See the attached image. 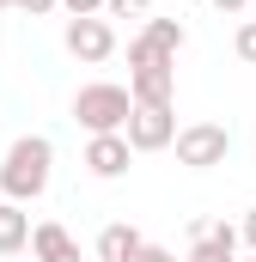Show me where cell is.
I'll use <instances>...</instances> for the list:
<instances>
[{"label": "cell", "instance_id": "1", "mask_svg": "<svg viewBox=\"0 0 256 262\" xmlns=\"http://www.w3.org/2000/svg\"><path fill=\"white\" fill-rule=\"evenodd\" d=\"M49 177H55V140L49 134H18L0 159V195L25 207L49 189Z\"/></svg>", "mask_w": 256, "mask_h": 262}, {"label": "cell", "instance_id": "2", "mask_svg": "<svg viewBox=\"0 0 256 262\" xmlns=\"http://www.w3.org/2000/svg\"><path fill=\"white\" fill-rule=\"evenodd\" d=\"M128 98L134 104H171L177 98V55L153 49L146 37H128Z\"/></svg>", "mask_w": 256, "mask_h": 262}, {"label": "cell", "instance_id": "3", "mask_svg": "<svg viewBox=\"0 0 256 262\" xmlns=\"http://www.w3.org/2000/svg\"><path fill=\"white\" fill-rule=\"evenodd\" d=\"M128 110H134L128 85H110V79H92V85L73 92V122H79L86 134H122Z\"/></svg>", "mask_w": 256, "mask_h": 262}, {"label": "cell", "instance_id": "4", "mask_svg": "<svg viewBox=\"0 0 256 262\" xmlns=\"http://www.w3.org/2000/svg\"><path fill=\"white\" fill-rule=\"evenodd\" d=\"M177 165H189V171H214V165H226L232 159V128H220V122H189V128H177Z\"/></svg>", "mask_w": 256, "mask_h": 262}, {"label": "cell", "instance_id": "5", "mask_svg": "<svg viewBox=\"0 0 256 262\" xmlns=\"http://www.w3.org/2000/svg\"><path fill=\"white\" fill-rule=\"evenodd\" d=\"M122 140H128V152H165V146L177 140L171 104H134L128 122H122Z\"/></svg>", "mask_w": 256, "mask_h": 262}, {"label": "cell", "instance_id": "6", "mask_svg": "<svg viewBox=\"0 0 256 262\" xmlns=\"http://www.w3.org/2000/svg\"><path fill=\"white\" fill-rule=\"evenodd\" d=\"M61 43H67V55H73V61H92V67L116 55V31H110V18H104V12H98V18H67Z\"/></svg>", "mask_w": 256, "mask_h": 262}, {"label": "cell", "instance_id": "7", "mask_svg": "<svg viewBox=\"0 0 256 262\" xmlns=\"http://www.w3.org/2000/svg\"><path fill=\"white\" fill-rule=\"evenodd\" d=\"M183 262H238V226H226V220H195L189 226V256Z\"/></svg>", "mask_w": 256, "mask_h": 262}, {"label": "cell", "instance_id": "8", "mask_svg": "<svg viewBox=\"0 0 256 262\" xmlns=\"http://www.w3.org/2000/svg\"><path fill=\"white\" fill-rule=\"evenodd\" d=\"M128 159H134V152H128L122 134H92V140H86V171H92V177H104V183H110V177H122Z\"/></svg>", "mask_w": 256, "mask_h": 262}, {"label": "cell", "instance_id": "9", "mask_svg": "<svg viewBox=\"0 0 256 262\" xmlns=\"http://www.w3.org/2000/svg\"><path fill=\"white\" fill-rule=\"evenodd\" d=\"M31 256L37 262H79V238L61 220H43V226H31Z\"/></svg>", "mask_w": 256, "mask_h": 262}, {"label": "cell", "instance_id": "10", "mask_svg": "<svg viewBox=\"0 0 256 262\" xmlns=\"http://www.w3.org/2000/svg\"><path fill=\"white\" fill-rule=\"evenodd\" d=\"M140 244H146V238H140L128 220H116V226H104V232H98V262H134Z\"/></svg>", "mask_w": 256, "mask_h": 262}, {"label": "cell", "instance_id": "11", "mask_svg": "<svg viewBox=\"0 0 256 262\" xmlns=\"http://www.w3.org/2000/svg\"><path fill=\"white\" fill-rule=\"evenodd\" d=\"M31 244V213L18 201H0V256H18Z\"/></svg>", "mask_w": 256, "mask_h": 262}, {"label": "cell", "instance_id": "12", "mask_svg": "<svg viewBox=\"0 0 256 262\" xmlns=\"http://www.w3.org/2000/svg\"><path fill=\"white\" fill-rule=\"evenodd\" d=\"M140 37H146L153 49H165V55H177V49L189 43V31H183L177 18H146V31H140Z\"/></svg>", "mask_w": 256, "mask_h": 262}, {"label": "cell", "instance_id": "13", "mask_svg": "<svg viewBox=\"0 0 256 262\" xmlns=\"http://www.w3.org/2000/svg\"><path fill=\"white\" fill-rule=\"evenodd\" d=\"M232 49H238V61H244V67H256V18H244V25H238Z\"/></svg>", "mask_w": 256, "mask_h": 262}, {"label": "cell", "instance_id": "14", "mask_svg": "<svg viewBox=\"0 0 256 262\" xmlns=\"http://www.w3.org/2000/svg\"><path fill=\"white\" fill-rule=\"evenodd\" d=\"M146 6H153V0H104L110 18H134V12H146Z\"/></svg>", "mask_w": 256, "mask_h": 262}, {"label": "cell", "instance_id": "15", "mask_svg": "<svg viewBox=\"0 0 256 262\" xmlns=\"http://www.w3.org/2000/svg\"><path fill=\"white\" fill-rule=\"evenodd\" d=\"M55 6H67L73 18H98V12H104V0H55Z\"/></svg>", "mask_w": 256, "mask_h": 262}, {"label": "cell", "instance_id": "16", "mask_svg": "<svg viewBox=\"0 0 256 262\" xmlns=\"http://www.w3.org/2000/svg\"><path fill=\"white\" fill-rule=\"evenodd\" d=\"M134 262H177V256H171L165 244H140V250H134Z\"/></svg>", "mask_w": 256, "mask_h": 262}, {"label": "cell", "instance_id": "17", "mask_svg": "<svg viewBox=\"0 0 256 262\" xmlns=\"http://www.w3.org/2000/svg\"><path fill=\"white\" fill-rule=\"evenodd\" d=\"M6 6H18V12H31V18H43V12H55V0H6Z\"/></svg>", "mask_w": 256, "mask_h": 262}, {"label": "cell", "instance_id": "18", "mask_svg": "<svg viewBox=\"0 0 256 262\" xmlns=\"http://www.w3.org/2000/svg\"><path fill=\"white\" fill-rule=\"evenodd\" d=\"M238 244H250V256H256V207L244 213V226H238Z\"/></svg>", "mask_w": 256, "mask_h": 262}, {"label": "cell", "instance_id": "19", "mask_svg": "<svg viewBox=\"0 0 256 262\" xmlns=\"http://www.w3.org/2000/svg\"><path fill=\"white\" fill-rule=\"evenodd\" d=\"M214 6H220L226 18H232V12H250V0H214Z\"/></svg>", "mask_w": 256, "mask_h": 262}, {"label": "cell", "instance_id": "20", "mask_svg": "<svg viewBox=\"0 0 256 262\" xmlns=\"http://www.w3.org/2000/svg\"><path fill=\"white\" fill-rule=\"evenodd\" d=\"M250 18H256V0H250Z\"/></svg>", "mask_w": 256, "mask_h": 262}, {"label": "cell", "instance_id": "21", "mask_svg": "<svg viewBox=\"0 0 256 262\" xmlns=\"http://www.w3.org/2000/svg\"><path fill=\"white\" fill-rule=\"evenodd\" d=\"M0 12H6V0H0Z\"/></svg>", "mask_w": 256, "mask_h": 262}, {"label": "cell", "instance_id": "22", "mask_svg": "<svg viewBox=\"0 0 256 262\" xmlns=\"http://www.w3.org/2000/svg\"><path fill=\"white\" fill-rule=\"evenodd\" d=\"M250 262H256V256H250Z\"/></svg>", "mask_w": 256, "mask_h": 262}]
</instances>
